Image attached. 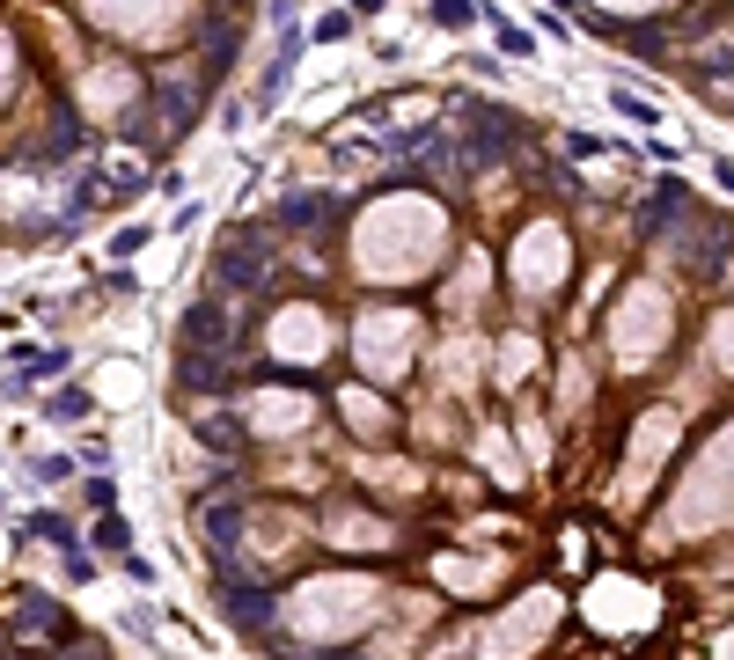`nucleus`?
I'll return each mask as SVG.
<instances>
[{"mask_svg": "<svg viewBox=\"0 0 734 660\" xmlns=\"http://www.w3.org/2000/svg\"><path fill=\"white\" fill-rule=\"evenodd\" d=\"M440 243H448V220H440L434 198H375L353 228V271L397 287V279L434 271Z\"/></svg>", "mask_w": 734, "mask_h": 660, "instance_id": "nucleus-1", "label": "nucleus"}, {"mask_svg": "<svg viewBox=\"0 0 734 660\" xmlns=\"http://www.w3.org/2000/svg\"><path fill=\"white\" fill-rule=\"evenodd\" d=\"M375 580H353V572H331V580H309V587H294V602H287V624L301 638H353L375 624Z\"/></svg>", "mask_w": 734, "mask_h": 660, "instance_id": "nucleus-2", "label": "nucleus"}, {"mask_svg": "<svg viewBox=\"0 0 734 660\" xmlns=\"http://www.w3.org/2000/svg\"><path fill=\"white\" fill-rule=\"evenodd\" d=\"M412 345H418V323L404 316V309H375V316H360V331H353V352H360V367L375 382L412 374Z\"/></svg>", "mask_w": 734, "mask_h": 660, "instance_id": "nucleus-3", "label": "nucleus"}, {"mask_svg": "<svg viewBox=\"0 0 734 660\" xmlns=\"http://www.w3.org/2000/svg\"><path fill=\"white\" fill-rule=\"evenodd\" d=\"M184 15H192V0H89V23L111 30V37H133V45L176 37Z\"/></svg>", "mask_w": 734, "mask_h": 660, "instance_id": "nucleus-4", "label": "nucleus"}, {"mask_svg": "<svg viewBox=\"0 0 734 660\" xmlns=\"http://www.w3.org/2000/svg\"><path fill=\"white\" fill-rule=\"evenodd\" d=\"M551 624H559V594H529V602H514L500 624H485V638H478V653L485 660H521L529 646H543L551 638Z\"/></svg>", "mask_w": 734, "mask_h": 660, "instance_id": "nucleus-5", "label": "nucleus"}, {"mask_svg": "<svg viewBox=\"0 0 734 660\" xmlns=\"http://www.w3.org/2000/svg\"><path fill=\"white\" fill-rule=\"evenodd\" d=\"M559 279H565V235L551 228V220L521 228V243H514V287L521 293H551Z\"/></svg>", "mask_w": 734, "mask_h": 660, "instance_id": "nucleus-6", "label": "nucleus"}, {"mask_svg": "<svg viewBox=\"0 0 734 660\" xmlns=\"http://www.w3.org/2000/svg\"><path fill=\"white\" fill-rule=\"evenodd\" d=\"M661 338H668V301L654 287H632L617 309V360H646Z\"/></svg>", "mask_w": 734, "mask_h": 660, "instance_id": "nucleus-7", "label": "nucleus"}, {"mask_svg": "<svg viewBox=\"0 0 734 660\" xmlns=\"http://www.w3.org/2000/svg\"><path fill=\"white\" fill-rule=\"evenodd\" d=\"M272 352L279 360H323L331 352V323L317 309H287V316L272 323Z\"/></svg>", "mask_w": 734, "mask_h": 660, "instance_id": "nucleus-8", "label": "nucleus"}, {"mask_svg": "<svg viewBox=\"0 0 734 660\" xmlns=\"http://www.w3.org/2000/svg\"><path fill=\"white\" fill-rule=\"evenodd\" d=\"M250 426L265 440H287L309 426V396H287V390H265V396H250Z\"/></svg>", "mask_w": 734, "mask_h": 660, "instance_id": "nucleus-9", "label": "nucleus"}, {"mask_svg": "<svg viewBox=\"0 0 734 660\" xmlns=\"http://www.w3.org/2000/svg\"><path fill=\"white\" fill-rule=\"evenodd\" d=\"M125 103H133V73L125 67H96L81 81V111H89V118H118Z\"/></svg>", "mask_w": 734, "mask_h": 660, "instance_id": "nucleus-10", "label": "nucleus"}, {"mask_svg": "<svg viewBox=\"0 0 734 660\" xmlns=\"http://www.w3.org/2000/svg\"><path fill=\"white\" fill-rule=\"evenodd\" d=\"M331 543H339V551H382L390 529H382L375 513H331Z\"/></svg>", "mask_w": 734, "mask_h": 660, "instance_id": "nucleus-11", "label": "nucleus"}, {"mask_svg": "<svg viewBox=\"0 0 734 660\" xmlns=\"http://www.w3.org/2000/svg\"><path fill=\"white\" fill-rule=\"evenodd\" d=\"M537 374V338H507L500 345V382H529Z\"/></svg>", "mask_w": 734, "mask_h": 660, "instance_id": "nucleus-12", "label": "nucleus"}, {"mask_svg": "<svg viewBox=\"0 0 734 660\" xmlns=\"http://www.w3.org/2000/svg\"><path fill=\"white\" fill-rule=\"evenodd\" d=\"M339 404H345V418H353L360 433H382V426H390V412H382V396H367V390H345Z\"/></svg>", "mask_w": 734, "mask_h": 660, "instance_id": "nucleus-13", "label": "nucleus"}, {"mask_svg": "<svg viewBox=\"0 0 734 660\" xmlns=\"http://www.w3.org/2000/svg\"><path fill=\"white\" fill-rule=\"evenodd\" d=\"M492 572H500V565H463V558H440V580H448V587H485Z\"/></svg>", "mask_w": 734, "mask_h": 660, "instance_id": "nucleus-14", "label": "nucleus"}, {"mask_svg": "<svg viewBox=\"0 0 734 660\" xmlns=\"http://www.w3.org/2000/svg\"><path fill=\"white\" fill-rule=\"evenodd\" d=\"M485 463L500 470V477H507V485H514V477H521V470H514V455H507V440H500V433H485Z\"/></svg>", "mask_w": 734, "mask_h": 660, "instance_id": "nucleus-15", "label": "nucleus"}, {"mask_svg": "<svg viewBox=\"0 0 734 660\" xmlns=\"http://www.w3.org/2000/svg\"><path fill=\"white\" fill-rule=\"evenodd\" d=\"M478 293H485V265L470 257V265H463V279H456V301H478Z\"/></svg>", "mask_w": 734, "mask_h": 660, "instance_id": "nucleus-16", "label": "nucleus"}, {"mask_svg": "<svg viewBox=\"0 0 734 660\" xmlns=\"http://www.w3.org/2000/svg\"><path fill=\"white\" fill-rule=\"evenodd\" d=\"M8 81H15V45L0 37V96H8Z\"/></svg>", "mask_w": 734, "mask_h": 660, "instance_id": "nucleus-17", "label": "nucleus"}]
</instances>
